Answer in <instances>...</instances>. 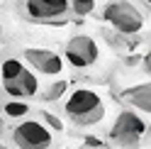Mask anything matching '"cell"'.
<instances>
[{"instance_id": "6da1fadb", "label": "cell", "mask_w": 151, "mask_h": 149, "mask_svg": "<svg viewBox=\"0 0 151 149\" xmlns=\"http://www.w3.org/2000/svg\"><path fill=\"white\" fill-rule=\"evenodd\" d=\"M61 108H63V115L68 117V122H73L76 127H93L102 122V117H105V103L90 88L71 90V95H66Z\"/></svg>"}, {"instance_id": "7a4b0ae2", "label": "cell", "mask_w": 151, "mask_h": 149, "mask_svg": "<svg viewBox=\"0 0 151 149\" xmlns=\"http://www.w3.org/2000/svg\"><path fill=\"white\" fill-rule=\"evenodd\" d=\"M7 144L15 149H51L54 147V135L44 122H39L37 117H20L12 120V125L7 122L5 132Z\"/></svg>"}, {"instance_id": "3957f363", "label": "cell", "mask_w": 151, "mask_h": 149, "mask_svg": "<svg viewBox=\"0 0 151 149\" xmlns=\"http://www.w3.org/2000/svg\"><path fill=\"white\" fill-rule=\"evenodd\" d=\"M17 12L34 25L63 27L71 20V0H20Z\"/></svg>"}, {"instance_id": "277c9868", "label": "cell", "mask_w": 151, "mask_h": 149, "mask_svg": "<svg viewBox=\"0 0 151 149\" xmlns=\"http://www.w3.org/2000/svg\"><path fill=\"white\" fill-rule=\"evenodd\" d=\"M107 137L119 149H139V147H144V139H146V122L137 110L124 108L117 115L115 125L110 127Z\"/></svg>"}, {"instance_id": "5b68a950", "label": "cell", "mask_w": 151, "mask_h": 149, "mask_svg": "<svg viewBox=\"0 0 151 149\" xmlns=\"http://www.w3.org/2000/svg\"><path fill=\"white\" fill-rule=\"evenodd\" d=\"M102 20L110 25L112 32L134 37L144 30V12L129 0H112L102 7Z\"/></svg>"}, {"instance_id": "8992f818", "label": "cell", "mask_w": 151, "mask_h": 149, "mask_svg": "<svg viewBox=\"0 0 151 149\" xmlns=\"http://www.w3.org/2000/svg\"><path fill=\"white\" fill-rule=\"evenodd\" d=\"M63 56L73 69H90L93 64L98 61L100 51H98V44H95L93 37L76 34L63 44Z\"/></svg>"}, {"instance_id": "52a82bcc", "label": "cell", "mask_w": 151, "mask_h": 149, "mask_svg": "<svg viewBox=\"0 0 151 149\" xmlns=\"http://www.w3.org/2000/svg\"><path fill=\"white\" fill-rule=\"evenodd\" d=\"M37 93H39V81L29 69L17 73L15 78L0 81V95L5 100H34Z\"/></svg>"}, {"instance_id": "ba28073f", "label": "cell", "mask_w": 151, "mask_h": 149, "mask_svg": "<svg viewBox=\"0 0 151 149\" xmlns=\"http://www.w3.org/2000/svg\"><path fill=\"white\" fill-rule=\"evenodd\" d=\"M24 54V61L29 64L34 71L46 73V76H59L61 69H63V61L56 51L51 49H39V46H27L22 51Z\"/></svg>"}, {"instance_id": "9c48e42d", "label": "cell", "mask_w": 151, "mask_h": 149, "mask_svg": "<svg viewBox=\"0 0 151 149\" xmlns=\"http://www.w3.org/2000/svg\"><path fill=\"white\" fill-rule=\"evenodd\" d=\"M119 100L122 105H127L137 113H149L151 110V90H149V83H139V86H132L127 90L119 93Z\"/></svg>"}, {"instance_id": "30bf717a", "label": "cell", "mask_w": 151, "mask_h": 149, "mask_svg": "<svg viewBox=\"0 0 151 149\" xmlns=\"http://www.w3.org/2000/svg\"><path fill=\"white\" fill-rule=\"evenodd\" d=\"M0 113H3L5 120H20V117L29 115L32 108H29V103H24V100H3Z\"/></svg>"}, {"instance_id": "8fae6325", "label": "cell", "mask_w": 151, "mask_h": 149, "mask_svg": "<svg viewBox=\"0 0 151 149\" xmlns=\"http://www.w3.org/2000/svg\"><path fill=\"white\" fill-rule=\"evenodd\" d=\"M24 69H27L24 61H20L17 56H3V59H0V81L15 78L17 73H22Z\"/></svg>"}, {"instance_id": "7c38bea8", "label": "cell", "mask_w": 151, "mask_h": 149, "mask_svg": "<svg viewBox=\"0 0 151 149\" xmlns=\"http://www.w3.org/2000/svg\"><path fill=\"white\" fill-rule=\"evenodd\" d=\"M66 90H68V81H54V83H49V88L44 93H37V98L42 103H56V100H61L66 95Z\"/></svg>"}, {"instance_id": "4fadbf2b", "label": "cell", "mask_w": 151, "mask_h": 149, "mask_svg": "<svg viewBox=\"0 0 151 149\" xmlns=\"http://www.w3.org/2000/svg\"><path fill=\"white\" fill-rule=\"evenodd\" d=\"M95 10V0H71V17H86Z\"/></svg>"}, {"instance_id": "5bb4252c", "label": "cell", "mask_w": 151, "mask_h": 149, "mask_svg": "<svg viewBox=\"0 0 151 149\" xmlns=\"http://www.w3.org/2000/svg\"><path fill=\"white\" fill-rule=\"evenodd\" d=\"M39 117L44 120V125L49 127V129H54V132H61V129H63L61 120L56 117V115H51V113H46V110H42V113H39Z\"/></svg>"}, {"instance_id": "9a60e30c", "label": "cell", "mask_w": 151, "mask_h": 149, "mask_svg": "<svg viewBox=\"0 0 151 149\" xmlns=\"http://www.w3.org/2000/svg\"><path fill=\"white\" fill-rule=\"evenodd\" d=\"M5 132H7V120L3 117V113H0V139H5Z\"/></svg>"}, {"instance_id": "2e32d148", "label": "cell", "mask_w": 151, "mask_h": 149, "mask_svg": "<svg viewBox=\"0 0 151 149\" xmlns=\"http://www.w3.org/2000/svg\"><path fill=\"white\" fill-rule=\"evenodd\" d=\"M86 149H110V147H105V144H98V147H86Z\"/></svg>"}, {"instance_id": "e0dca14e", "label": "cell", "mask_w": 151, "mask_h": 149, "mask_svg": "<svg viewBox=\"0 0 151 149\" xmlns=\"http://www.w3.org/2000/svg\"><path fill=\"white\" fill-rule=\"evenodd\" d=\"M0 149H12L10 144H3V142H0Z\"/></svg>"}, {"instance_id": "ac0fdd59", "label": "cell", "mask_w": 151, "mask_h": 149, "mask_svg": "<svg viewBox=\"0 0 151 149\" xmlns=\"http://www.w3.org/2000/svg\"><path fill=\"white\" fill-rule=\"evenodd\" d=\"M0 39H3V22H0Z\"/></svg>"}]
</instances>
